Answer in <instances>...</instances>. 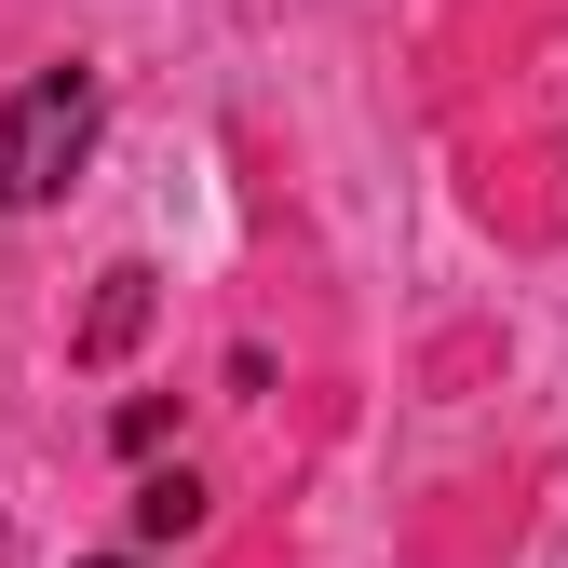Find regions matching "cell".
I'll list each match as a JSON object with an SVG mask.
<instances>
[{"instance_id": "4", "label": "cell", "mask_w": 568, "mask_h": 568, "mask_svg": "<svg viewBox=\"0 0 568 568\" xmlns=\"http://www.w3.org/2000/svg\"><path fill=\"white\" fill-rule=\"evenodd\" d=\"M95 568H135V555H95Z\"/></svg>"}, {"instance_id": "1", "label": "cell", "mask_w": 568, "mask_h": 568, "mask_svg": "<svg viewBox=\"0 0 568 568\" xmlns=\"http://www.w3.org/2000/svg\"><path fill=\"white\" fill-rule=\"evenodd\" d=\"M95 122H109L95 68H41L28 95H0V217H41V203L95 163Z\"/></svg>"}, {"instance_id": "3", "label": "cell", "mask_w": 568, "mask_h": 568, "mask_svg": "<svg viewBox=\"0 0 568 568\" xmlns=\"http://www.w3.org/2000/svg\"><path fill=\"white\" fill-rule=\"evenodd\" d=\"M203 528V474H150L135 487V541H190Z\"/></svg>"}, {"instance_id": "2", "label": "cell", "mask_w": 568, "mask_h": 568, "mask_svg": "<svg viewBox=\"0 0 568 568\" xmlns=\"http://www.w3.org/2000/svg\"><path fill=\"white\" fill-rule=\"evenodd\" d=\"M150 312H163V271L150 257H109L95 298H82V325H68V352H82V366H122V352L150 338Z\"/></svg>"}]
</instances>
